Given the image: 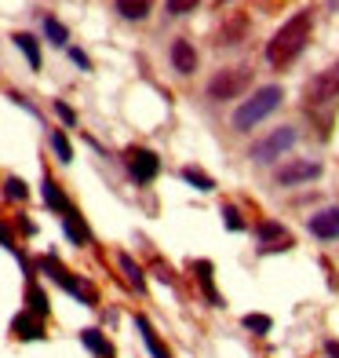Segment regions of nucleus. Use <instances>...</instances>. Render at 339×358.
<instances>
[{
	"instance_id": "obj_1",
	"label": "nucleus",
	"mask_w": 339,
	"mask_h": 358,
	"mask_svg": "<svg viewBox=\"0 0 339 358\" xmlns=\"http://www.w3.org/2000/svg\"><path fill=\"white\" fill-rule=\"evenodd\" d=\"M310 34H314V15H310V8L306 11H296L292 19H288L278 34L270 37V44H266V59L273 62V66H288L303 48H306V41H310Z\"/></svg>"
},
{
	"instance_id": "obj_2",
	"label": "nucleus",
	"mask_w": 339,
	"mask_h": 358,
	"mask_svg": "<svg viewBox=\"0 0 339 358\" xmlns=\"http://www.w3.org/2000/svg\"><path fill=\"white\" fill-rule=\"evenodd\" d=\"M281 99H285V92L278 88V85H266V88H259L252 95V99H245L237 110H234V128L237 132H252L259 121H266L273 110L281 106Z\"/></svg>"
},
{
	"instance_id": "obj_3",
	"label": "nucleus",
	"mask_w": 339,
	"mask_h": 358,
	"mask_svg": "<svg viewBox=\"0 0 339 358\" xmlns=\"http://www.w3.org/2000/svg\"><path fill=\"white\" fill-rule=\"evenodd\" d=\"M336 99H339V62H332L329 70L314 73L310 80H306V88H303L306 110H321V106H329Z\"/></svg>"
},
{
	"instance_id": "obj_4",
	"label": "nucleus",
	"mask_w": 339,
	"mask_h": 358,
	"mask_svg": "<svg viewBox=\"0 0 339 358\" xmlns=\"http://www.w3.org/2000/svg\"><path fill=\"white\" fill-rule=\"evenodd\" d=\"M248 85H252V70L248 66H226V70H219L212 80H208V99H216V103L237 99Z\"/></svg>"
},
{
	"instance_id": "obj_5",
	"label": "nucleus",
	"mask_w": 339,
	"mask_h": 358,
	"mask_svg": "<svg viewBox=\"0 0 339 358\" xmlns=\"http://www.w3.org/2000/svg\"><path fill=\"white\" fill-rule=\"evenodd\" d=\"M296 143V128H288V124H281V128H273V132L263 139V143H255L252 146V157L259 161V165H266V161H273V157H281L288 146Z\"/></svg>"
},
{
	"instance_id": "obj_6",
	"label": "nucleus",
	"mask_w": 339,
	"mask_h": 358,
	"mask_svg": "<svg viewBox=\"0 0 339 358\" xmlns=\"http://www.w3.org/2000/svg\"><path fill=\"white\" fill-rule=\"evenodd\" d=\"M128 172H132L135 183H150L160 172V161L153 150H128Z\"/></svg>"
},
{
	"instance_id": "obj_7",
	"label": "nucleus",
	"mask_w": 339,
	"mask_h": 358,
	"mask_svg": "<svg viewBox=\"0 0 339 358\" xmlns=\"http://www.w3.org/2000/svg\"><path fill=\"white\" fill-rule=\"evenodd\" d=\"M321 176V165L317 161H292V165L278 169V183L281 187H296V183H306V179Z\"/></svg>"
},
{
	"instance_id": "obj_8",
	"label": "nucleus",
	"mask_w": 339,
	"mask_h": 358,
	"mask_svg": "<svg viewBox=\"0 0 339 358\" xmlns=\"http://www.w3.org/2000/svg\"><path fill=\"white\" fill-rule=\"evenodd\" d=\"M310 234L325 238V241L339 238V205H332V208H321L317 216H310Z\"/></svg>"
},
{
	"instance_id": "obj_9",
	"label": "nucleus",
	"mask_w": 339,
	"mask_h": 358,
	"mask_svg": "<svg viewBox=\"0 0 339 358\" xmlns=\"http://www.w3.org/2000/svg\"><path fill=\"white\" fill-rule=\"evenodd\" d=\"M172 66L179 73H193V70H197V52H193L190 41H175L172 44Z\"/></svg>"
},
{
	"instance_id": "obj_10",
	"label": "nucleus",
	"mask_w": 339,
	"mask_h": 358,
	"mask_svg": "<svg viewBox=\"0 0 339 358\" xmlns=\"http://www.w3.org/2000/svg\"><path fill=\"white\" fill-rule=\"evenodd\" d=\"M135 325H139V329H142V340H146V348H150V355L153 358H172V351L165 348V344H160V340H157V333H153V325L146 322V318H135Z\"/></svg>"
},
{
	"instance_id": "obj_11",
	"label": "nucleus",
	"mask_w": 339,
	"mask_h": 358,
	"mask_svg": "<svg viewBox=\"0 0 339 358\" xmlns=\"http://www.w3.org/2000/svg\"><path fill=\"white\" fill-rule=\"evenodd\" d=\"M245 15H237V19H230L223 29H219V41L216 44H226V48H234V44H241V37H245Z\"/></svg>"
},
{
	"instance_id": "obj_12",
	"label": "nucleus",
	"mask_w": 339,
	"mask_h": 358,
	"mask_svg": "<svg viewBox=\"0 0 339 358\" xmlns=\"http://www.w3.org/2000/svg\"><path fill=\"white\" fill-rule=\"evenodd\" d=\"M150 8H153V0H117V11L124 15V19H132V22L146 19Z\"/></svg>"
},
{
	"instance_id": "obj_13",
	"label": "nucleus",
	"mask_w": 339,
	"mask_h": 358,
	"mask_svg": "<svg viewBox=\"0 0 339 358\" xmlns=\"http://www.w3.org/2000/svg\"><path fill=\"white\" fill-rule=\"evenodd\" d=\"M62 227H66L70 241H77V245H84V241L91 238V234H88V227H84V220H80L77 213H66V216H62Z\"/></svg>"
},
{
	"instance_id": "obj_14",
	"label": "nucleus",
	"mask_w": 339,
	"mask_h": 358,
	"mask_svg": "<svg viewBox=\"0 0 339 358\" xmlns=\"http://www.w3.org/2000/svg\"><path fill=\"white\" fill-rule=\"evenodd\" d=\"M15 333H19L22 340H40V318L37 315H19L15 318Z\"/></svg>"
},
{
	"instance_id": "obj_15",
	"label": "nucleus",
	"mask_w": 339,
	"mask_h": 358,
	"mask_svg": "<svg viewBox=\"0 0 339 358\" xmlns=\"http://www.w3.org/2000/svg\"><path fill=\"white\" fill-rule=\"evenodd\" d=\"M80 340H84V344H88L95 355H99V358H113L110 340H103V336H99V329H84V333H80Z\"/></svg>"
},
{
	"instance_id": "obj_16",
	"label": "nucleus",
	"mask_w": 339,
	"mask_h": 358,
	"mask_svg": "<svg viewBox=\"0 0 339 358\" xmlns=\"http://www.w3.org/2000/svg\"><path fill=\"white\" fill-rule=\"evenodd\" d=\"M15 44L22 48V55L29 59V66H33V70H40V48H37V41L29 37V34H15Z\"/></svg>"
},
{
	"instance_id": "obj_17",
	"label": "nucleus",
	"mask_w": 339,
	"mask_h": 358,
	"mask_svg": "<svg viewBox=\"0 0 339 358\" xmlns=\"http://www.w3.org/2000/svg\"><path fill=\"white\" fill-rule=\"evenodd\" d=\"M259 238H263V241H278L273 249H288V245H292V238H288L278 223H263V227H259Z\"/></svg>"
},
{
	"instance_id": "obj_18",
	"label": "nucleus",
	"mask_w": 339,
	"mask_h": 358,
	"mask_svg": "<svg viewBox=\"0 0 339 358\" xmlns=\"http://www.w3.org/2000/svg\"><path fill=\"white\" fill-rule=\"evenodd\" d=\"M44 201L52 208H59V213H70V205H66V198H62L59 183H52V179H44Z\"/></svg>"
},
{
	"instance_id": "obj_19",
	"label": "nucleus",
	"mask_w": 339,
	"mask_h": 358,
	"mask_svg": "<svg viewBox=\"0 0 339 358\" xmlns=\"http://www.w3.org/2000/svg\"><path fill=\"white\" fill-rule=\"evenodd\" d=\"M44 34H47V41H52V44H59V48H66V41H70L66 26H62L59 19H44Z\"/></svg>"
},
{
	"instance_id": "obj_20",
	"label": "nucleus",
	"mask_w": 339,
	"mask_h": 358,
	"mask_svg": "<svg viewBox=\"0 0 339 358\" xmlns=\"http://www.w3.org/2000/svg\"><path fill=\"white\" fill-rule=\"evenodd\" d=\"M26 300H29V315H37V318H44V315H47V296H44V289L29 285Z\"/></svg>"
},
{
	"instance_id": "obj_21",
	"label": "nucleus",
	"mask_w": 339,
	"mask_h": 358,
	"mask_svg": "<svg viewBox=\"0 0 339 358\" xmlns=\"http://www.w3.org/2000/svg\"><path fill=\"white\" fill-rule=\"evenodd\" d=\"M183 179H186V183H193V187H197V190H216V179L212 176H204L201 169H183Z\"/></svg>"
},
{
	"instance_id": "obj_22",
	"label": "nucleus",
	"mask_w": 339,
	"mask_h": 358,
	"mask_svg": "<svg viewBox=\"0 0 339 358\" xmlns=\"http://www.w3.org/2000/svg\"><path fill=\"white\" fill-rule=\"evenodd\" d=\"M121 271L128 274V282H132L135 289H142V285H146V278H142V271L132 264V256H121Z\"/></svg>"
},
{
	"instance_id": "obj_23",
	"label": "nucleus",
	"mask_w": 339,
	"mask_h": 358,
	"mask_svg": "<svg viewBox=\"0 0 339 358\" xmlns=\"http://www.w3.org/2000/svg\"><path fill=\"white\" fill-rule=\"evenodd\" d=\"M197 278H201V285H204V292H208V300L223 303V300L216 296V289H212V264H197Z\"/></svg>"
},
{
	"instance_id": "obj_24",
	"label": "nucleus",
	"mask_w": 339,
	"mask_h": 358,
	"mask_svg": "<svg viewBox=\"0 0 339 358\" xmlns=\"http://www.w3.org/2000/svg\"><path fill=\"white\" fill-rule=\"evenodd\" d=\"M52 146H55L59 161H70V157H73V150H70V143H66V136H62V132H55V136H52Z\"/></svg>"
},
{
	"instance_id": "obj_25",
	"label": "nucleus",
	"mask_w": 339,
	"mask_h": 358,
	"mask_svg": "<svg viewBox=\"0 0 339 358\" xmlns=\"http://www.w3.org/2000/svg\"><path fill=\"white\" fill-rule=\"evenodd\" d=\"M245 325H248V329H255V333H270V325H273V322H270L266 315H248Z\"/></svg>"
},
{
	"instance_id": "obj_26",
	"label": "nucleus",
	"mask_w": 339,
	"mask_h": 358,
	"mask_svg": "<svg viewBox=\"0 0 339 358\" xmlns=\"http://www.w3.org/2000/svg\"><path fill=\"white\" fill-rule=\"evenodd\" d=\"M4 194H8V198H15V201H22L26 198V183H22V179H8Z\"/></svg>"
},
{
	"instance_id": "obj_27",
	"label": "nucleus",
	"mask_w": 339,
	"mask_h": 358,
	"mask_svg": "<svg viewBox=\"0 0 339 358\" xmlns=\"http://www.w3.org/2000/svg\"><path fill=\"white\" fill-rule=\"evenodd\" d=\"M197 4H201V0H168V11L172 15H186V11H193Z\"/></svg>"
},
{
	"instance_id": "obj_28",
	"label": "nucleus",
	"mask_w": 339,
	"mask_h": 358,
	"mask_svg": "<svg viewBox=\"0 0 339 358\" xmlns=\"http://www.w3.org/2000/svg\"><path fill=\"white\" fill-rule=\"evenodd\" d=\"M223 216H226V227H230V231H241V227H245V223H241V216H237V208H234V205H226V208H223Z\"/></svg>"
},
{
	"instance_id": "obj_29",
	"label": "nucleus",
	"mask_w": 339,
	"mask_h": 358,
	"mask_svg": "<svg viewBox=\"0 0 339 358\" xmlns=\"http://www.w3.org/2000/svg\"><path fill=\"white\" fill-rule=\"evenodd\" d=\"M55 113H59V117L66 121V124H73V121H77V117H73V110H70L66 103H55Z\"/></svg>"
},
{
	"instance_id": "obj_30",
	"label": "nucleus",
	"mask_w": 339,
	"mask_h": 358,
	"mask_svg": "<svg viewBox=\"0 0 339 358\" xmlns=\"http://www.w3.org/2000/svg\"><path fill=\"white\" fill-rule=\"evenodd\" d=\"M70 55H73V62H77V66H80V70H88V66H91V62H88V55H84V52H77V48H73V52H70Z\"/></svg>"
},
{
	"instance_id": "obj_31",
	"label": "nucleus",
	"mask_w": 339,
	"mask_h": 358,
	"mask_svg": "<svg viewBox=\"0 0 339 358\" xmlns=\"http://www.w3.org/2000/svg\"><path fill=\"white\" fill-rule=\"evenodd\" d=\"M0 241H4V245L11 249V231H8V227H4V223H0Z\"/></svg>"
},
{
	"instance_id": "obj_32",
	"label": "nucleus",
	"mask_w": 339,
	"mask_h": 358,
	"mask_svg": "<svg viewBox=\"0 0 339 358\" xmlns=\"http://www.w3.org/2000/svg\"><path fill=\"white\" fill-rule=\"evenodd\" d=\"M329 355H336V358H339V344H329Z\"/></svg>"
},
{
	"instance_id": "obj_33",
	"label": "nucleus",
	"mask_w": 339,
	"mask_h": 358,
	"mask_svg": "<svg viewBox=\"0 0 339 358\" xmlns=\"http://www.w3.org/2000/svg\"><path fill=\"white\" fill-rule=\"evenodd\" d=\"M329 8H332V11H339V0H329Z\"/></svg>"
},
{
	"instance_id": "obj_34",
	"label": "nucleus",
	"mask_w": 339,
	"mask_h": 358,
	"mask_svg": "<svg viewBox=\"0 0 339 358\" xmlns=\"http://www.w3.org/2000/svg\"><path fill=\"white\" fill-rule=\"evenodd\" d=\"M219 4H226V0H219Z\"/></svg>"
}]
</instances>
